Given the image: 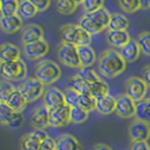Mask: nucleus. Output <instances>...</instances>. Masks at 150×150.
Listing matches in <instances>:
<instances>
[{
	"instance_id": "f3484780",
	"label": "nucleus",
	"mask_w": 150,
	"mask_h": 150,
	"mask_svg": "<svg viewBox=\"0 0 150 150\" xmlns=\"http://www.w3.org/2000/svg\"><path fill=\"white\" fill-rule=\"evenodd\" d=\"M0 60L1 63L21 60L19 47L13 43H4L0 47Z\"/></svg>"
},
{
	"instance_id": "423d86ee",
	"label": "nucleus",
	"mask_w": 150,
	"mask_h": 150,
	"mask_svg": "<svg viewBox=\"0 0 150 150\" xmlns=\"http://www.w3.org/2000/svg\"><path fill=\"white\" fill-rule=\"evenodd\" d=\"M58 58L61 63L69 68H81L79 54H78V47L75 45L61 43L58 49Z\"/></svg>"
},
{
	"instance_id": "c03bdc74",
	"label": "nucleus",
	"mask_w": 150,
	"mask_h": 150,
	"mask_svg": "<svg viewBox=\"0 0 150 150\" xmlns=\"http://www.w3.org/2000/svg\"><path fill=\"white\" fill-rule=\"evenodd\" d=\"M142 79L144 83H147V86L150 88V64L146 66L142 70Z\"/></svg>"
},
{
	"instance_id": "412c9836",
	"label": "nucleus",
	"mask_w": 150,
	"mask_h": 150,
	"mask_svg": "<svg viewBox=\"0 0 150 150\" xmlns=\"http://www.w3.org/2000/svg\"><path fill=\"white\" fill-rule=\"evenodd\" d=\"M83 146L71 134H63L57 140L55 150H81Z\"/></svg>"
},
{
	"instance_id": "ea45409f",
	"label": "nucleus",
	"mask_w": 150,
	"mask_h": 150,
	"mask_svg": "<svg viewBox=\"0 0 150 150\" xmlns=\"http://www.w3.org/2000/svg\"><path fill=\"white\" fill-rule=\"evenodd\" d=\"M14 111L5 102H0V122L2 125H7V122L11 117Z\"/></svg>"
},
{
	"instance_id": "aec40b11",
	"label": "nucleus",
	"mask_w": 150,
	"mask_h": 150,
	"mask_svg": "<svg viewBox=\"0 0 150 150\" xmlns=\"http://www.w3.org/2000/svg\"><path fill=\"white\" fill-rule=\"evenodd\" d=\"M116 110V98L112 95H106L96 102V111L103 115H108Z\"/></svg>"
},
{
	"instance_id": "0eeeda50",
	"label": "nucleus",
	"mask_w": 150,
	"mask_h": 150,
	"mask_svg": "<svg viewBox=\"0 0 150 150\" xmlns=\"http://www.w3.org/2000/svg\"><path fill=\"white\" fill-rule=\"evenodd\" d=\"M148 91V86L142 78L130 77L125 83V94L131 97L135 103L144 99Z\"/></svg>"
},
{
	"instance_id": "2eb2a0df",
	"label": "nucleus",
	"mask_w": 150,
	"mask_h": 150,
	"mask_svg": "<svg viewBox=\"0 0 150 150\" xmlns=\"http://www.w3.org/2000/svg\"><path fill=\"white\" fill-rule=\"evenodd\" d=\"M131 41L128 30H108L106 34V42L113 47L122 49Z\"/></svg>"
},
{
	"instance_id": "de8ad7c7",
	"label": "nucleus",
	"mask_w": 150,
	"mask_h": 150,
	"mask_svg": "<svg viewBox=\"0 0 150 150\" xmlns=\"http://www.w3.org/2000/svg\"><path fill=\"white\" fill-rule=\"evenodd\" d=\"M140 8L141 9H150V0H140Z\"/></svg>"
},
{
	"instance_id": "393cba45",
	"label": "nucleus",
	"mask_w": 150,
	"mask_h": 150,
	"mask_svg": "<svg viewBox=\"0 0 150 150\" xmlns=\"http://www.w3.org/2000/svg\"><path fill=\"white\" fill-rule=\"evenodd\" d=\"M69 85H70V88L76 90L80 95H90V83L85 81L78 75L72 76L69 79Z\"/></svg>"
},
{
	"instance_id": "72a5a7b5",
	"label": "nucleus",
	"mask_w": 150,
	"mask_h": 150,
	"mask_svg": "<svg viewBox=\"0 0 150 150\" xmlns=\"http://www.w3.org/2000/svg\"><path fill=\"white\" fill-rule=\"evenodd\" d=\"M96 102H97V99L94 98L91 95H80L78 106L80 108L85 110L86 112L89 113L94 110H96Z\"/></svg>"
},
{
	"instance_id": "cd10ccee",
	"label": "nucleus",
	"mask_w": 150,
	"mask_h": 150,
	"mask_svg": "<svg viewBox=\"0 0 150 150\" xmlns=\"http://www.w3.org/2000/svg\"><path fill=\"white\" fill-rule=\"evenodd\" d=\"M129 27V19L120 13H113L108 30H127Z\"/></svg>"
},
{
	"instance_id": "4c0bfd02",
	"label": "nucleus",
	"mask_w": 150,
	"mask_h": 150,
	"mask_svg": "<svg viewBox=\"0 0 150 150\" xmlns=\"http://www.w3.org/2000/svg\"><path fill=\"white\" fill-rule=\"evenodd\" d=\"M16 88L13 86V83L8 80H2L0 83V102H7L9 96L14 93Z\"/></svg>"
},
{
	"instance_id": "c756f323",
	"label": "nucleus",
	"mask_w": 150,
	"mask_h": 150,
	"mask_svg": "<svg viewBox=\"0 0 150 150\" xmlns=\"http://www.w3.org/2000/svg\"><path fill=\"white\" fill-rule=\"evenodd\" d=\"M80 5V1L75 0H59L55 4L57 10L61 15H71L75 11L77 7Z\"/></svg>"
},
{
	"instance_id": "a18cd8bd",
	"label": "nucleus",
	"mask_w": 150,
	"mask_h": 150,
	"mask_svg": "<svg viewBox=\"0 0 150 150\" xmlns=\"http://www.w3.org/2000/svg\"><path fill=\"white\" fill-rule=\"evenodd\" d=\"M33 132H34V134L36 135V137H38L41 141H44L45 139H47V138H49L47 133L45 132L44 130H42V129H35Z\"/></svg>"
},
{
	"instance_id": "4be33fe9",
	"label": "nucleus",
	"mask_w": 150,
	"mask_h": 150,
	"mask_svg": "<svg viewBox=\"0 0 150 150\" xmlns=\"http://www.w3.org/2000/svg\"><path fill=\"white\" fill-rule=\"evenodd\" d=\"M5 103H7V105L14 111V112H18V113H22L25 108H26V106H27V102H26V99L24 98V96L22 95V93H21V90L18 89V88H16L14 90V93L9 96V98L7 99V102H5Z\"/></svg>"
},
{
	"instance_id": "9b49d317",
	"label": "nucleus",
	"mask_w": 150,
	"mask_h": 150,
	"mask_svg": "<svg viewBox=\"0 0 150 150\" xmlns=\"http://www.w3.org/2000/svg\"><path fill=\"white\" fill-rule=\"evenodd\" d=\"M70 123V107L63 105L50 110V127L63 128Z\"/></svg>"
},
{
	"instance_id": "c85d7f7f",
	"label": "nucleus",
	"mask_w": 150,
	"mask_h": 150,
	"mask_svg": "<svg viewBox=\"0 0 150 150\" xmlns=\"http://www.w3.org/2000/svg\"><path fill=\"white\" fill-rule=\"evenodd\" d=\"M108 90H110L108 83L104 81L103 79H98L97 81L90 85V95L96 99L108 95Z\"/></svg>"
},
{
	"instance_id": "b1692460",
	"label": "nucleus",
	"mask_w": 150,
	"mask_h": 150,
	"mask_svg": "<svg viewBox=\"0 0 150 150\" xmlns=\"http://www.w3.org/2000/svg\"><path fill=\"white\" fill-rule=\"evenodd\" d=\"M38 8L34 6L32 0H22V1H19L17 15L19 16L22 19H30V18H33V17H35L38 15Z\"/></svg>"
},
{
	"instance_id": "a211bd4d",
	"label": "nucleus",
	"mask_w": 150,
	"mask_h": 150,
	"mask_svg": "<svg viewBox=\"0 0 150 150\" xmlns=\"http://www.w3.org/2000/svg\"><path fill=\"white\" fill-rule=\"evenodd\" d=\"M119 52L127 63H131V62H134L135 60H138V58L140 57L141 50L138 45V42L135 40L131 38V41L127 45H124L122 49H120Z\"/></svg>"
},
{
	"instance_id": "dca6fc26",
	"label": "nucleus",
	"mask_w": 150,
	"mask_h": 150,
	"mask_svg": "<svg viewBox=\"0 0 150 150\" xmlns=\"http://www.w3.org/2000/svg\"><path fill=\"white\" fill-rule=\"evenodd\" d=\"M0 26L2 32H5L6 34H14L23 27V19L18 15L1 17Z\"/></svg>"
},
{
	"instance_id": "f704fd0d",
	"label": "nucleus",
	"mask_w": 150,
	"mask_h": 150,
	"mask_svg": "<svg viewBox=\"0 0 150 150\" xmlns=\"http://www.w3.org/2000/svg\"><path fill=\"white\" fill-rule=\"evenodd\" d=\"M80 5L83 8L85 14H93L97 11L98 9L104 7V1L103 0H83V1H80Z\"/></svg>"
},
{
	"instance_id": "58836bf2",
	"label": "nucleus",
	"mask_w": 150,
	"mask_h": 150,
	"mask_svg": "<svg viewBox=\"0 0 150 150\" xmlns=\"http://www.w3.org/2000/svg\"><path fill=\"white\" fill-rule=\"evenodd\" d=\"M64 98H66V105H68L69 107H75V106H78L80 94H78L76 90L69 87L64 90Z\"/></svg>"
},
{
	"instance_id": "ddd939ff",
	"label": "nucleus",
	"mask_w": 150,
	"mask_h": 150,
	"mask_svg": "<svg viewBox=\"0 0 150 150\" xmlns=\"http://www.w3.org/2000/svg\"><path fill=\"white\" fill-rule=\"evenodd\" d=\"M30 124L35 129L42 130L50 127V110L45 105L38 107L30 115Z\"/></svg>"
},
{
	"instance_id": "f257e3e1",
	"label": "nucleus",
	"mask_w": 150,
	"mask_h": 150,
	"mask_svg": "<svg viewBox=\"0 0 150 150\" xmlns=\"http://www.w3.org/2000/svg\"><path fill=\"white\" fill-rule=\"evenodd\" d=\"M127 67V62L122 58L120 52L108 49L100 54L98 59V71L106 78H114L121 75Z\"/></svg>"
},
{
	"instance_id": "4468645a",
	"label": "nucleus",
	"mask_w": 150,
	"mask_h": 150,
	"mask_svg": "<svg viewBox=\"0 0 150 150\" xmlns=\"http://www.w3.org/2000/svg\"><path fill=\"white\" fill-rule=\"evenodd\" d=\"M43 36H44V30L40 25L30 24L24 28L21 38H22L23 44L25 45L41 41V40H43Z\"/></svg>"
},
{
	"instance_id": "c9c22d12",
	"label": "nucleus",
	"mask_w": 150,
	"mask_h": 150,
	"mask_svg": "<svg viewBox=\"0 0 150 150\" xmlns=\"http://www.w3.org/2000/svg\"><path fill=\"white\" fill-rule=\"evenodd\" d=\"M77 75L79 76V77H81L85 81H87L90 85L94 83L95 81H97L98 79H100L99 76L97 75V72L94 69H91L90 67L80 68V70H79V72Z\"/></svg>"
},
{
	"instance_id": "2f4dec72",
	"label": "nucleus",
	"mask_w": 150,
	"mask_h": 150,
	"mask_svg": "<svg viewBox=\"0 0 150 150\" xmlns=\"http://www.w3.org/2000/svg\"><path fill=\"white\" fill-rule=\"evenodd\" d=\"M88 114L89 113L86 112L83 108H80L79 106L70 107V122L75 123V124L83 123L85 121L88 119Z\"/></svg>"
},
{
	"instance_id": "79ce46f5",
	"label": "nucleus",
	"mask_w": 150,
	"mask_h": 150,
	"mask_svg": "<svg viewBox=\"0 0 150 150\" xmlns=\"http://www.w3.org/2000/svg\"><path fill=\"white\" fill-rule=\"evenodd\" d=\"M32 1H33L34 6L38 8V11H44L51 5V1L50 0H32Z\"/></svg>"
},
{
	"instance_id": "09e8293b",
	"label": "nucleus",
	"mask_w": 150,
	"mask_h": 150,
	"mask_svg": "<svg viewBox=\"0 0 150 150\" xmlns=\"http://www.w3.org/2000/svg\"><path fill=\"white\" fill-rule=\"evenodd\" d=\"M38 150H44V149H43V148H40V149H38Z\"/></svg>"
},
{
	"instance_id": "1a4fd4ad",
	"label": "nucleus",
	"mask_w": 150,
	"mask_h": 150,
	"mask_svg": "<svg viewBox=\"0 0 150 150\" xmlns=\"http://www.w3.org/2000/svg\"><path fill=\"white\" fill-rule=\"evenodd\" d=\"M49 51H50V45L47 44L44 38L34 43L24 45V54L28 60L32 61L43 58L49 53Z\"/></svg>"
},
{
	"instance_id": "bb28decb",
	"label": "nucleus",
	"mask_w": 150,
	"mask_h": 150,
	"mask_svg": "<svg viewBox=\"0 0 150 150\" xmlns=\"http://www.w3.org/2000/svg\"><path fill=\"white\" fill-rule=\"evenodd\" d=\"M135 120L142 121L150 124V104L148 98L137 103L135 108Z\"/></svg>"
},
{
	"instance_id": "8fccbe9b",
	"label": "nucleus",
	"mask_w": 150,
	"mask_h": 150,
	"mask_svg": "<svg viewBox=\"0 0 150 150\" xmlns=\"http://www.w3.org/2000/svg\"><path fill=\"white\" fill-rule=\"evenodd\" d=\"M148 100H149V104H150V97H149V98H148Z\"/></svg>"
},
{
	"instance_id": "5701e85b",
	"label": "nucleus",
	"mask_w": 150,
	"mask_h": 150,
	"mask_svg": "<svg viewBox=\"0 0 150 150\" xmlns=\"http://www.w3.org/2000/svg\"><path fill=\"white\" fill-rule=\"evenodd\" d=\"M78 54L81 68L91 67L96 61V53L90 45L78 46Z\"/></svg>"
},
{
	"instance_id": "e433bc0d",
	"label": "nucleus",
	"mask_w": 150,
	"mask_h": 150,
	"mask_svg": "<svg viewBox=\"0 0 150 150\" xmlns=\"http://www.w3.org/2000/svg\"><path fill=\"white\" fill-rule=\"evenodd\" d=\"M117 4H119L121 9L123 11L128 13V14H132V13H134L137 10L141 9L139 0H120Z\"/></svg>"
},
{
	"instance_id": "6e6552de",
	"label": "nucleus",
	"mask_w": 150,
	"mask_h": 150,
	"mask_svg": "<svg viewBox=\"0 0 150 150\" xmlns=\"http://www.w3.org/2000/svg\"><path fill=\"white\" fill-rule=\"evenodd\" d=\"M135 108H137V103L129 97L127 94H122L116 98V110L115 113L117 116L122 119H131L135 116Z\"/></svg>"
},
{
	"instance_id": "a19ab883",
	"label": "nucleus",
	"mask_w": 150,
	"mask_h": 150,
	"mask_svg": "<svg viewBox=\"0 0 150 150\" xmlns=\"http://www.w3.org/2000/svg\"><path fill=\"white\" fill-rule=\"evenodd\" d=\"M24 121V116H23V113H18V112H14L11 117L9 119V121L7 122V127L11 129H16L18 127H21Z\"/></svg>"
},
{
	"instance_id": "a878e982",
	"label": "nucleus",
	"mask_w": 150,
	"mask_h": 150,
	"mask_svg": "<svg viewBox=\"0 0 150 150\" xmlns=\"http://www.w3.org/2000/svg\"><path fill=\"white\" fill-rule=\"evenodd\" d=\"M42 141L38 139L34 132L26 133L21 139V150H38L41 148Z\"/></svg>"
},
{
	"instance_id": "f03ea898",
	"label": "nucleus",
	"mask_w": 150,
	"mask_h": 150,
	"mask_svg": "<svg viewBox=\"0 0 150 150\" xmlns=\"http://www.w3.org/2000/svg\"><path fill=\"white\" fill-rule=\"evenodd\" d=\"M60 36L62 43L75 46H86L91 43V35L83 30L80 25L66 24L61 27Z\"/></svg>"
},
{
	"instance_id": "7c9ffc66",
	"label": "nucleus",
	"mask_w": 150,
	"mask_h": 150,
	"mask_svg": "<svg viewBox=\"0 0 150 150\" xmlns=\"http://www.w3.org/2000/svg\"><path fill=\"white\" fill-rule=\"evenodd\" d=\"M19 1L16 0H1L0 1V14L1 17L17 15Z\"/></svg>"
},
{
	"instance_id": "49530a36",
	"label": "nucleus",
	"mask_w": 150,
	"mask_h": 150,
	"mask_svg": "<svg viewBox=\"0 0 150 150\" xmlns=\"http://www.w3.org/2000/svg\"><path fill=\"white\" fill-rule=\"evenodd\" d=\"M93 150H112V148L110 146L105 144V143H97Z\"/></svg>"
},
{
	"instance_id": "473e14b6",
	"label": "nucleus",
	"mask_w": 150,
	"mask_h": 150,
	"mask_svg": "<svg viewBox=\"0 0 150 150\" xmlns=\"http://www.w3.org/2000/svg\"><path fill=\"white\" fill-rule=\"evenodd\" d=\"M138 45L141 50V53L150 57V32H142L137 38Z\"/></svg>"
},
{
	"instance_id": "7ed1b4c3",
	"label": "nucleus",
	"mask_w": 150,
	"mask_h": 150,
	"mask_svg": "<svg viewBox=\"0 0 150 150\" xmlns=\"http://www.w3.org/2000/svg\"><path fill=\"white\" fill-rule=\"evenodd\" d=\"M61 77V68L51 60L41 61L35 69V78L41 83L49 86L58 81Z\"/></svg>"
},
{
	"instance_id": "20e7f679",
	"label": "nucleus",
	"mask_w": 150,
	"mask_h": 150,
	"mask_svg": "<svg viewBox=\"0 0 150 150\" xmlns=\"http://www.w3.org/2000/svg\"><path fill=\"white\" fill-rule=\"evenodd\" d=\"M0 69L2 78L8 81H22L25 80L27 75V68L22 59L13 62H2Z\"/></svg>"
},
{
	"instance_id": "9d476101",
	"label": "nucleus",
	"mask_w": 150,
	"mask_h": 150,
	"mask_svg": "<svg viewBox=\"0 0 150 150\" xmlns=\"http://www.w3.org/2000/svg\"><path fill=\"white\" fill-rule=\"evenodd\" d=\"M129 137L131 142L147 141L150 138V124L142 121L134 120L129 127Z\"/></svg>"
},
{
	"instance_id": "f8f14e48",
	"label": "nucleus",
	"mask_w": 150,
	"mask_h": 150,
	"mask_svg": "<svg viewBox=\"0 0 150 150\" xmlns=\"http://www.w3.org/2000/svg\"><path fill=\"white\" fill-rule=\"evenodd\" d=\"M43 102H44V105L49 110L66 105L64 91L55 87H50L45 90L44 95H43Z\"/></svg>"
},
{
	"instance_id": "39448f33",
	"label": "nucleus",
	"mask_w": 150,
	"mask_h": 150,
	"mask_svg": "<svg viewBox=\"0 0 150 150\" xmlns=\"http://www.w3.org/2000/svg\"><path fill=\"white\" fill-rule=\"evenodd\" d=\"M44 86L45 85L41 83L38 78L30 77V78L25 79L21 83L18 89L21 90L22 95L26 99L27 103H33L44 95Z\"/></svg>"
},
{
	"instance_id": "6ab92c4d",
	"label": "nucleus",
	"mask_w": 150,
	"mask_h": 150,
	"mask_svg": "<svg viewBox=\"0 0 150 150\" xmlns=\"http://www.w3.org/2000/svg\"><path fill=\"white\" fill-rule=\"evenodd\" d=\"M78 25H80L87 33H89L90 35L98 34V33H100V32H103L105 30L90 14H83L80 17Z\"/></svg>"
},
{
	"instance_id": "37998d69",
	"label": "nucleus",
	"mask_w": 150,
	"mask_h": 150,
	"mask_svg": "<svg viewBox=\"0 0 150 150\" xmlns=\"http://www.w3.org/2000/svg\"><path fill=\"white\" fill-rule=\"evenodd\" d=\"M130 150H150V147L147 141H134L131 142Z\"/></svg>"
}]
</instances>
